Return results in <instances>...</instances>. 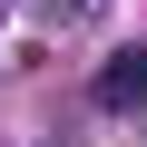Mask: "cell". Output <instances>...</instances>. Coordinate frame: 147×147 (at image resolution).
I'll return each instance as SVG.
<instances>
[{
    "mask_svg": "<svg viewBox=\"0 0 147 147\" xmlns=\"http://www.w3.org/2000/svg\"><path fill=\"white\" fill-rule=\"evenodd\" d=\"M98 108H147V39H127L108 69H98V88H88Z\"/></svg>",
    "mask_w": 147,
    "mask_h": 147,
    "instance_id": "obj_1",
    "label": "cell"
}]
</instances>
